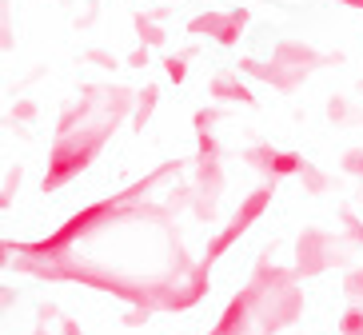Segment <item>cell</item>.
Here are the masks:
<instances>
[{
    "mask_svg": "<svg viewBox=\"0 0 363 335\" xmlns=\"http://www.w3.org/2000/svg\"><path fill=\"white\" fill-rule=\"evenodd\" d=\"M299 271H284L276 263H267V256L256 263L247 288L256 292V335H279L303 315V292L296 283Z\"/></svg>",
    "mask_w": 363,
    "mask_h": 335,
    "instance_id": "1",
    "label": "cell"
},
{
    "mask_svg": "<svg viewBox=\"0 0 363 335\" xmlns=\"http://www.w3.org/2000/svg\"><path fill=\"white\" fill-rule=\"evenodd\" d=\"M340 248L331 244V236L323 232H303L296 244V271L299 276H323L331 263H340Z\"/></svg>",
    "mask_w": 363,
    "mask_h": 335,
    "instance_id": "2",
    "label": "cell"
},
{
    "mask_svg": "<svg viewBox=\"0 0 363 335\" xmlns=\"http://www.w3.org/2000/svg\"><path fill=\"white\" fill-rule=\"evenodd\" d=\"M247 331H256V292L244 283V288L228 300V307L220 312V319L212 324L208 335H247Z\"/></svg>",
    "mask_w": 363,
    "mask_h": 335,
    "instance_id": "3",
    "label": "cell"
},
{
    "mask_svg": "<svg viewBox=\"0 0 363 335\" xmlns=\"http://www.w3.org/2000/svg\"><path fill=\"white\" fill-rule=\"evenodd\" d=\"M264 204H267V192H256L252 200H247V204H244V212H240V216L232 220V227H228V232H220V236H216L212 244H208V251H203V268H208L212 260H220V256H224V251L232 248L235 239H240V232H244V227L259 216V208H264Z\"/></svg>",
    "mask_w": 363,
    "mask_h": 335,
    "instance_id": "4",
    "label": "cell"
},
{
    "mask_svg": "<svg viewBox=\"0 0 363 335\" xmlns=\"http://www.w3.org/2000/svg\"><path fill=\"white\" fill-rule=\"evenodd\" d=\"M363 331V303H347L340 315V335H359Z\"/></svg>",
    "mask_w": 363,
    "mask_h": 335,
    "instance_id": "5",
    "label": "cell"
},
{
    "mask_svg": "<svg viewBox=\"0 0 363 335\" xmlns=\"http://www.w3.org/2000/svg\"><path fill=\"white\" fill-rule=\"evenodd\" d=\"M343 295H347V303H363V268L343 276Z\"/></svg>",
    "mask_w": 363,
    "mask_h": 335,
    "instance_id": "6",
    "label": "cell"
},
{
    "mask_svg": "<svg viewBox=\"0 0 363 335\" xmlns=\"http://www.w3.org/2000/svg\"><path fill=\"white\" fill-rule=\"evenodd\" d=\"M148 319H152L148 307H128V312H124V327H144Z\"/></svg>",
    "mask_w": 363,
    "mask_h": 335,
    "instance_id": "7",
    "label": "cell"
},
{
    "mask_svg": "<svg viewBox=\"0 0 363 335\" xmlns=\"http://www.w3.org/2000/svg\"><path fill=\"white\" fill-rule=\"evenodd\" d=\"M52 319H65L60 307H56V303H40V307H36V324H52Z\"/></svg>",
    "mask_w": 363,
    "mask_h": 335,
    "instance_id": "8",
    "label": "cell"
},
{
    "mask_svg": "<svg viewBox=\"0 0 363 335\" xmlns=\"http://www.w3.org/2000/svg\"><path fill=\"white\" fill-rule=\"evenodd\" d=\"M60 335H84V327L76 324L72 315H65V319H60Z\"/></svg>",
    "mask_w": 363,
    "mask_h": 335,
    "instance_id": "9",
    "label": "cell"
},
{
    "mask_svg": "<svg viewBox=\"0 0 363 335\" xmlns=\"http://www.w3.org/2000/svg\"><path fill=\"white\" fill-rule=\"evenodd\" d=\"M343 220H347V227H352V232H355V239H359V244H363V227H359V224H355V220H352V216H343Z\"/></svg>",
    "mask_w": 363,
    "mask_h": 335,
    "instance_id": "10",
    "label": "cell"
},
{
    "mask_svg": "<svg viewBox=\"0 0 363 335\" xmlns=\"http://www.w3.org/2000/svg\"><path fill=\"white\" fill-rule=\"evenodd\" d=\"M33 335H48V324H36V327H33Z\"/></svg>",
    "mask_w": 363,
    "mask_h": 335,
    "instance_id": "11",
    "label": "cell"
},
{
    "mask_svg": "<svg viewBox=\"0 0 363 335\" xmlns=\"http://www.w3.org/2000/svg\"><path fill=\"white\" fill-rule=\"evenodd\" d=\"M352 164H355V168H359V172H363V160H352Z\"/></svg>",
    "mask_w": 363,
    "mask_h": 335,
    "instance_id": "12",
    "label": "cell"
},
{
    "mask_svg": "<svg viewBox=\"0 0 363 335\" xmlns=\"http://www.w3.org/2000/svg\"><path fill=\"white\" fill-rule=\"evenodd\" d=\"M359 335H363V331H359Z\"/></svg>",
    "mask_w": 363,
    "mask_h": 335,
    "instance_id": "13",
    "label": "cell"
}]
</instances>
